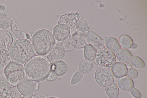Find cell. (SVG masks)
Returning <instances> with one entry per match:
<instances>
[{
	"instance_id": "obj_37",
	"label": "cell",
	"mask_w": 147,
	"mask_h": 98,
	"mask_svg": "<svg viewBox=\"0 0 147 98\" xmlns=\"http://www.w3.org/2000/svg\"><path fill=\"white\" fill-rule=\"evenodd\" d=\"M30 98H46V97L41 95L36 94L32 95Z\"/></svg>"
},
{
	"instance_id": "obj_22",
	"label": "cell",
	"mask_w": 147,
	"mask_h": 98,
	"mask_svg": "<svg viewBox=\"0 0 147 98\" xmlns=\"http://www.w3.org/2000/svg\"><path fill=\"white\" fill-rule=\"evenodd\" d=\"M20 70H24L23 65L11 61L5 68L4 73L6 78L11 73Z\"/></svg>"
},
{
	"instance_id": "obj_31",
	"label": "cell",
	"mask_w": 147,
	"mask_h": 98,
	"mask_svg": "<svg viewBox=\"0 0 147 98\" xmlns=\"http://www.w3.org/2000/svg\"><path fill=\"white\" fill-rule=\"evenodd\" d=\"M1 94L9 98H15L16 91L13 87H11V88L8 90H3Z\"/></svg>"
},
{
	"instance_id": "obj_15",
	"label": "cell",
	"mask_w": 147,
	"mask_h": 98,
	"mask_svg": "<svg viewBox=\"0 0 147 98\" xmlns=\"http://www.w3.org/2000/svg\"><path fill=\"white\" fill-rule=\"evenodd\" d=\"M104 43L106 48L113 53H116L121 49L119 41L115 37L109 36L103 39Z\"/></svg>"
},
{
	"instance_id": "obj_28",
	"label": "cell",
	"mask_w": 147,
	"mask_h": 98,
	"mask_svg": "<svg viewBox=\"0 0 147 98\" xmlns=\"http://www.w3.org/2000/svg\"><path fill=\"white\" fill-rule=\"evenodd\" d=\"M11 34L13 37L18 39H20V28L14 20H12L10 26Z\"/></svg>"
},
{
	"instance_id": "obj_25",
	"label": "cell",
	"mask_w": 147,
	"mask_h": 98,
	"mask_svg": "<svg viewBox=\"0 0 147 98\" xmlns=\"http://www.w3.org/2000/svg\"><path fill=\"white\" fill-rule=\"evenodd\" d=\"M130 62L132 66L137 69H142L145 66L144 61L138 56H133Z\"/></svg>"
},
{
	"instance_id": "obj_39",
	"label": "cell",
	"mask_w": 147,
	"mask_h": 98,
	"mask_svg": "<svg viewBox=\"0 0 147 98\" xmlns=\"http://www.w3.org/2000/svg\"><path fill=\"white\" fill-rule=\"evenodd\" d=\"M127 67V68L129 69H130L132 67V66L131 65V63H127V64L126 65Z\"/></svg>"
},
{
	"instance_id": "obj_16",
	"label": "cell",
	"mask_w": 147,
	"mask_h": 98,
	"mask_svg": "<svg viewBox=\"0 0 147 98\" xmlns=\"http://www.w3.org/2000/svg\"><path fill=\"white\" fill-rule=\"evenodd\" d=\"M115 53L117 60L124 64L129 63L133 56L129 50L123 48L119 49Z\"/></svg>"
},
{
	"instance_id": "obj_29",
	"label": "cell",
	"mask_w": 147,
	"mask_h": 98,
	"mask_svg": "<svg viewBox=\"0 0 147 98\" xmlns=\"http://www.w3.org/2000/svg\"><path fill=\"white\" fill-rule=\"evenodd\" d=\"M76 26L77 30L83 32L88 28V23L84 20H81L78 21Z\"/></svg>"
},
{
	"instance_id": "obj_42",
	"label": "cell",
	"mask_w": 147,
	"mask_h": 98,
	"mask_svg": "<svg viewBox=\"0 0 147 98\" xmlns=\"http://www.w3.org/2000/svg\"><path fill=\"white\" fill-rule=\"evenodd\" d=\"M46 98H59L57 97H56L53 96H49L46 97Z\"/></svg>"
},
{
	"instance_id": "obj_27",
	"label": "cell",
	"mask_w": 147,
	"mask_h": 98,
	"mask_svg": "<svg viewBox=\"0 0 147 98\" xmlns=\"http://www.w3.org/2000/svg\"><path fill=\"white\" fill-rule=\"evenodd\" d=\"M84 75L78 70L75 72L72 76L70 82L71 85H75L80 82L82 79Z\"/></svg>"
},
{
	"instance_id": "obj_17",
	"label": "cell",
	"mask_w": 147,
	"mask_h": 98,
	"mask_svg": "<svg viewBox=\"0 0 147 98\" xmlns=\"http://www.w3.org/2000/svg\"><path fill=\"white\" fill-rule=\"evenodd\" d=\"M25 77V75L24 70H20L11 73L6 78L11 85L16 87L19 81Z\"/></svg>"
},
{
	"instance_id": "obj_40",
	"label": "cell",
	"mask_w": 147,
	"mask_h": 98,
	"mask_svg": "<svg viewBox=\"0 0 147 98\" xmlns=\"http://www.w3.org/2000/svg\"><path fill=\"white\" fill-rule=\"evenodd\" d=\"M5 13L4 12L1 10H0V16H5Z\"/></svg>"
},
{
	"instance_id": "obj_19",
	"label": "cell",
	"mask_w": 147,
	"mask_h": 98,
	"mask_svg": "<svg viewBox=\"0 0 147 98\" xmlns=\"http://www.w3.org/2000/svg\"><path fill=\"white\" fill-rule=\"evenodd\" d=\"M4 32L7 37H5L0 36V49H4L8 51L13 43V36L11 33L7 30H5Z\"/></svg>"
},
{
	"instance_id": "obj_5",
	"label": "cell",
	"mask_w": 147,
	"mask_h": 98,
	"mask_svg": "<svg viewBox=\"0 0 147 98\" xmlns=\"http://www.w3.org/2000/svg\"><path fill=\"white\" fill-rule=\"evenodd\" d=\"M95 80L98 84L105 87L113 82L114 76L110 68L99 67L96 70L94 74Z\"/></svg>"
},
{
	"instance_id": "obj_3",
	"label": "cell",
	"mask_w": 147,
	"mask_h": 98,
	"mask_svg": "<svg viewBox=\"0 0 147 98\" xmlns=\"http://www.w3.org/2000/svg\"><path fill=\"white\" fill-rule=\"evenodd\" d=\"M56 42L52 32L46 29L37 30L31 39V43L36 54L40 56L46 55L56 43Z\"/></svg>"
},
{
	"instance_id": "obj_35",
	"label": "cell",
	"mask_w": 147,
	"mask_h": 98,
	"mask_svg": "<svg viewBox=\"0 0 147 98\" xmlns=\"http://www.w3.org/2000/svg\"><path fill=\"white\" fill-rule=\"evenodd\" d=\"M58 76L54 72L51 71L47 80L48 81H52L55 80L58 78Z\"/></svg>"
},
{
	"instance_id": "obj_1",
	"label": "cell",
	"mask_w": 147,
	"mask_h": 98,
	"mask_svg": "<svg viewBox=\"0 0 147 98\" xmlns=\"http://www.w3.org/2000/svg\"><path fill=\"white\" fill-rule=\"evenodd\" d=\"M25 76L32 81L40 82L47 80L51 70V64L46 58L34 56L24 64Z\"/></svg>"
},
{
	"instance_id": "obj_11",
	"label": "cell",
	"mask_w": 147,
	"mask_h": 98,
	"mask_svg": "<svg viewBox=\"0 0 147 98\" xmlns=\"http://www.w3.org/2000/svg\"><path fill=\"white\" fill-rule=\"evenodd\" d=\"M50 64L51 71L55 74L58 77L64 76L69 70L68 65L63 60L54 61Z\"/></svg>"
},
{
	"instance_id": "obj_7",
	"label": "cell",
	"mask_w": 147,
	"mask_h": 98,
	"mask_svg": "<svg viewBox=\"0 0 147 98\" xmlns=\"http://www.w3.org/2000/svg\"><path fill=\"white\" fill-rule=\"evenodd\" d=\"M85 38L83 32L76 30L63 42L62 45L65 51H70L75 48L77 41Z\"/></svg>"
},
{
	"instance_id": "obj_38",
	"label": "cell",
	"mask_w": 147,
	"mask_h": 98,
	"mask_svg": "<svg viewBox=\"0 0 147 98\" xmlns=\"http://www.w3.org/2000/svg\"><path fill=\"white\" fill-rule=\"evenodd\" d=\"M0 9L1 10L4 11L5 10L6 7L4 5L1 4H0Z\"/></svg>"
},
{
	"instance_id": "obj_34",
	"label": "cell",
	"mask_w": 147,
	"mask_h": 98,
	"mask_svg": "<svg viewBox=\"0 0 147 98\" xmlns=\"http://www.w3.org/2000/svg\"><path fill=\"white\" fill-rule=\"evenodd\" d=\"M87 44L84 39L78 40L77 42L75 48L76 49L84 48Z\"/></svg>"
},
{
	"instance_id": "obj_10",
	"label": "cell",
	"mask_w": 147,
	"mask_h": 98,
	"mask_svg": "<svg viewBox=\"0 0 147 98\" xmlns=\"http://www.w3.org/2000/svg\"><path fill=\"white\" fill-rule=\"evenodd\" d=\"M83 33L89 43L92 45L97 51L105 47L103 39L89 28Z\"/></svg>"
},
{
	"instance_id": "obj_13",
	"label": "cell",
	"mask_w": 147,
	"mask_h": 98,
	"mask_svg": "<svg viewBox=\"0 0 147 98\" xmlns=\"http://www.w3.org/2000/svg\"><path fill=\"white\" fill-rule=\"evenodd\" d=\"M111 70L114 76L119 79L127 76L128 69L126 64L117 62L111 67Z\"/></svg>"
},
{
	"instance_id": "obj_20",
	"label": "cell",
	"mask_w": 147,
	"mask_h": 98,
	"mask_svg": "<svg viewBox=\"0 0 147 98\" xmlns=\"http://www.w3.org/2000/svg\"><path fill=\"white\" fill-rule=\"evenodd\" d=\"M93 68V62L84 59L81 61L78 66V70L83 75L90 72Z\"/></svg>"
},
{
	"instance_id": "obj_33",
	"label": "cell",
	"mask_w": 147,
	"mask_h": 98,
	"mask_svg": "<svg viewBox=\"0 0 147 98\" xmlns=\"http://www.w3.org/2000/svg\"><path fill=\"white\" fill-rule=\"evenodd\" d=\"M131 95L134 98H141L142 94L140 91L134 87L130 92Z\"/></svg>"
},
{
	"instance_id": "obj_41",
	"label": "cell",
	"mask_w": 147,
	"mask_h": 98,
	"mask_svg": "<svg viewBox=\"0 0 147 98\" xmlns=\"http://www.w3.org/2000/svg\"><path fill=\"white\" fill-rule=\"evenodd\" d=\"M0 98H9V97L2 95H0Z\"/></svg>"
},
{
	"instance_id": "obj_26",
	"label": "cell",
	"mask_w": 147,
	"mask_h": 98,
	"mask_svg": "<svg viewBox=\"0 0 147 98\" xmlns=\"http://www.w3.org/2000/svg\"><path fill=\"white\" fill-rule=\"evenodd\" d=\"M12 19L9 17L4 16L0 17V28L4 30L10 27Z\"/></svg>"
},
{
	"instance_id": "obj_8",
	"label": "cell",
	"mask_w": 147,
	"mask_h": 98,
	"mask_svg": "<svg viewBox=\"0 0 147 98\" xmlns=\"http://www.w3.org/2000/svg\"><path fill=\"white\" fill-rule=\"evenodd\" d=\"M66 51L62 45L55 43L47 53L46 58L50 63L62 60L64 57Z\"/></svg>"
},
{
	"instance_id": "obj_18",
	"label": "cell",
	"mask_w": 147,
	"mask_h": 98,
	"mask_svg": "<svg viewBox=\"0 0 147 98\" xmlns=\"http://www.w3.org/2000/svg\"><path fill=\"white\" fill-rule=\"evenodd\" d=\"M97 51L89 43H87L84 48L83 56L85 59L93 62L95 60Z\"/></svg>"
},
{
	"instance_id": "obj_4",
	"label": "cell",
	"mask_w": 147,
	"mask_h": 98,
	"mask_svg": "<svg viewBox=\"0 0 147 98\" xmlns=\"http://www.w3.org/2000/svg\"><path fill=\"white\" fill-rule=\"evenodd\" d=\"M95 60L100 67L110 68L116 62V58L114 53L105 47L97 51Z\"/></svg>"
},
{
	"instance_id": "obj_21",
	"label": "cell",
	"mask_w": 147,
	"mask_h": 98,
	"mask_svg": "<svg viewBox=\"0 0 147 98\" xmlns=\"http://www.w3.org/2000/svg\"><path fill=\"white\" fill-rule=\"evenodd\" d=\"M105 91L109 98H117L119 94V89L117 84L113 82L105 87Z\"/></svg>"
},
{
	"instance_id": "obj_24",
	"label": "cell",
	"mask_w": 147,
	"mask_h": 98,
	"mask_svg": "<svg viewBox=\"0 0 147 98\" xmlns=\"http://www.w3.org/2000/svg\"><path fill=\"white\" fill-rule=\"evenodd\" d=\"M119 41L121 47L125 49H131L134 44L132 38L128 35L123 34L119 37Z\"/></svg>"
},
{
	"instance_id": "obj_23",
	"label": "cell",
	"mask_w": 147,
	"mask_h": 98,
	"mask_svg": "<svg viewBox=\"0 0 147 98\" xmlns=\"http://www.w3.org/2000/svg\"><path fill=\"white\" fill-rule=\"evenodd\" d=\"M11 61L8 51L0 49V72L5 68Z\"/></svg>"
},
{
	"instance_id": "obj_9",
	"label": "cell",
	"mask_w": 147,
	"mask_h": 98,
	"mask_svg": "<svg viewBox=\"0 0 147 98\" xmlns=\"http://www.w3.org/2000/svg\"><path fill=\"white\" fill-rule=\"evenodd\" d=\"M71 29L65 24H58L53 27L52 32L55 40L63 42L70 35Z\"/></svg>"
},
{
	"instance_id": "obj_32",
	"label": "cell",
	"mask_w": 147,
	"mask_h": 98,
	"mask_svg": "<svg viewBox=\"0 0 147 98\" xmlns=\"http://www.w3.org/2000/svg\"><path fill=\"white\" fill-rule=\"evenodd\" d=\"M127 75L128 77L131 79H135L138 76V73L136 69L134 68H131L128 70Z\"/></svg>"
},
{
	"instance_id": "obj_36",
	"label": "cell",
	"mask_w": 147,
	"mask_h": 98,
	"mask_svg": "<svg viewBox=\"0 0 147 98\" xmlns=\"http://www.w3.org/2000/svg\"><path fill=\"white\" fill-rule=\"evenodd\" d=\"M22 35L26 39H29L30 38V35L28 33H26L24 32H22Z\"/></svg>"
},
{
	"instance_id": "obj_6",
	"label": "cell",
	"mask_w": 147,
	"mask_h": 98,
	"mask_svg": "<svg viewBox=\"0 0 147 98\" xmlns=\"http://www.w3.org/2000/svg\"><path fill=\"white\" fill-rule=\"evenodd\" d=\"M16 86L18 91L25 98H30L33 95L34 89V83L33 81L26 77L22 78Z\"/></svg>"
},
{
	"instance_id": "obj_2",
	"label": "cell",
	"mask_w": 147,
	"mask_h": 98,
	"mask_svg": "<svg viewBox=\"0 0 147 98\" xmlns=\"http://www.w3.org/2000/svg\"><path fill=\"white\" fill-rule=\"evenodd\" d=\"M8 52L11 61L22 65L36 54L31 42L25 39H17L13 42Z\"/></svg>"
},
{
	"instance_id": "obj_30",
	"label": "cell",
	"mask_w": 147,
	"mask_h": 98,
	"mask_svg": "<svg viewBox=\"0 0 147 98\" xmlns=\"http://www.w3.org/2000/svg\"><path fill=\"white\" fill-rule=\"evenodd\" d=\"M11 87L6 78L0 74V89L3 90H8Z\"/></svg>"
},
{
	"instance_id": "obj_12",
	"label": "cell",
	"mask_w": 147,
	"mask_h": 98,
	"mask_svg": "<svg viewBox=\"0 0 147 98\" xmlns=\"http://www.w3.org/2000/svg\"><path fill=\"white\" fill-rule=\"evenodd\" d=\"M80 14L76 13H70L60 16L58 22V24L66 21L65 24L71 29L76 26L80 17Z\"/></svg>"
},
{
	"instance_id": "obj_14",
	"label": "cell",
	"mask_w": 147,
	"mask_h": 98,
	"mask_svg": "<svg viewBox=\"0 0 147 98\" xmlns=\"http://www.w3.org/2000/svg\"><path fill=\"white\" fill-rule=\"evenodd\" d=\"M117 84L119 88L125 92H130L134 87L133 80L127 76L119 78Z\"/></svg>"
}]
</instances>
